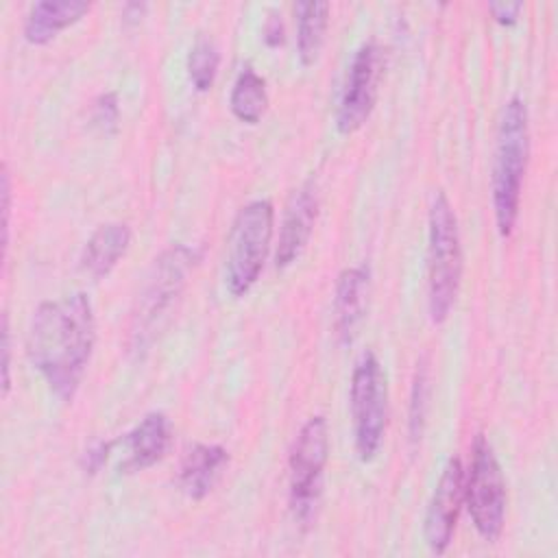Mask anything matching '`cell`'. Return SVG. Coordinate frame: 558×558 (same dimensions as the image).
Here are the masks:
<instances>
[{
    "label": "cell",
    "instance_id": "17",
    "mask_svg": "<svg viewBox=\"0 0 558 558\" xmlns=\"http://www.w3.org/2000/svg\"><path fill=\"white\" fill-rule=\"evenodd\" d=\"M329 2L307 0L294 4L296 15V54L303 65H312L325 41L329 24Z\"/></svg>",
    "mask_w": 558,
    "mask_h": 558
},
{
    "label": "cell",
    "instance_id": "13",
    "mask_svg": "<svg viewBox=\"0 0 558 558\" xmlns=\"http://www.w3.org/2000/svg\"><path fill=\"white\" fill-rule=\"evenodd\" d=\"M371 294V272L366 266H351L338 275L333 296L336 333L342 342H351L366 316Z\"/></svg>",
    "mask_w": 558,
    "mask_h": 558
},
{
    "label": "cell",
    "instance_id": "19",
    "mask_svg": "<svg viewBox=\"0 0 558 558\" xmlns=\"http://www.w3.org/2000/svg\"><path fill=\"white\" fill-rule=\"evenodd\" d=\"M220 63V52L216 44L207 37H198L187 54V74L196 92H207L214 85Z\"/></svg>",
    "mask_w": 558,
    "mask_h": 558
},
{
    "label": "cell",
    "instance_id": "3",
    "mask_svg": "<svg viewBox=\"0 0 558 558\" xmlns=\"http://www.w3.org/2000/svg\"><path fill=\"white\" fill-rule=\"evenodd\" d=\"M194 262L196 253L185 244H172L155 259L133 310L129 333L133 351H146L159 336L187 283V275Z\"/></svg>",
    "mask_w": 558,
    "mask_h": 558
},
{
    "label": "cell",
    "instance_id": "7",
    "mask_svg": "<svg viewBox=\"0 0 558 558\" xmlns=\"http://www.w3.org/2000/svg\"><path fill=\"white\" fill-rule=\"evenodd\" d=\"M329 460V429L323 414H316L299 429L290 460V510L299 525H310L323 490V475Z\"/></svg>",
    "mask_w": 558,
    "mask_h": 558
},
{
    "label": "cell",
    "instance_id": "2",
    "mask_svg": "<svg viewBox=\"0 0 558 558\" xmlns=\"http://www.w3.org/2000/svg\"><path fill=\"white\" fill-rule=\"evenodd\" d=\"M530 157L527 107L521 96H512L501 111L493 161V209L501 238H508L519 216L521 185Z\"/></svg>",
    "mask_w": 558,
    "mask_h": 558
},
{
    "label": "cell",
    "instance_id": "14",
    "mask_svg": "<svg viewBox=\"0 0 558 558\" xmlns=\"http://www.w3.org/2000/svg\"><path fill=\"white\" fill-rule=\"evenodd\" d=\"M229 453L220 445H194L183 456L179 469V486L190 499H203L218 482Z\"/></svg>",
    "mask_w": 558,
    "mask_h": 558
},
{
    "label": "cell",
    "instance_id": "11",
    "mask_svg": "<svg viewBox=\"0 0 558 558\" xmlns=\"http://www.w3.org/2000/svg\"><path fill=\"white\" fill-rule=\"evenodd\" d=\"M316 214H318L316 187L312 181H305L299 190L292 192L283 211L279 242L275 251V266L279 270L292 266L301 257L314 231Z\"/></svg>",
    "mask_w": 558,
    "mask_h": 558
},
{
    "label": "cell",
    "instance_id": "5",
    "mask_svg": "<svg viewBox=\"0 0 558 558\" xmlns=\"http://www.w3.org/2000/svg\"><path fill=\"white\" fill-rule=\"evenodd\" d=\"M275 209L266 198L246 203L231 227L225 262V286L231 296H244L262 275L270 240Z\"/></svg>",
    "mask_w": 558,
    "mask_h": 558
},
{
    "label": "cell",
    "instance_id": "8",
    "mask_svg": "<svg viewBox=\"0 0 558 558\" xmlns=\"http://www.w3.org/2000/svg\"><path fill=\"white\" fill-rule=\"evenodd\" d=\"M464 504L477 534L495 543L506 521V480L493 445L477 434L471 449V462L464 471Z\"/></svg>",
    "mask_w": 558,
    "mask_h": 558
},
{
    "label": "cell",
    "instance_id": "24",
    "mask_svg": "<svg viewBox=\"0 0 558 558\" xmlns=\"http://www.w3.org/2000/svg\"><path fill=\"white\" fill-rule=\"evenodd\" d=\"M281 39H283L281 20H279L277 15H270V20H268V24H266V41H268L270 46H277V44H281Z\"/></svg>",
    "mask_w": 558,
    "mask_h": 558
},
{
    "label": "cell",
    "instance_id": "15",
    "mask_svg": "<svg viewBox=\"0 0 558 558\" xmlns=\"http://www.w3.org/2000/svg\"><path fill=\"white\" fill-rule=\"evenodd\" d=\"M89 11L83 0H44L31 7L24 20V37L31 44H48L59 31L78 22Z\"/></svg>",
    "mask_w": 558,
    "mask_h": 558
},
{
    "label": "cell",
    "instance_id": "12",
    "mask_svg": "<svg viewBox=\"0 0 558 558\" xmlns=\"http://www.w3.org/2000/svg\"><path fill=\"white\" fill-rule=\"evenodd\" d=\"M172 429L170 421L163 412L146 414L129 434L118 440L124 451V460L120 462L122 473L144 471L157 464L170 449Z\"/></svg>",
    "mask_w": 558,
    "mask_h": 558
},
{
    "label": "cell",
    "instance_id": "4",
    "mask_svg": "<svg viewBox=\"0 0 558 558\" xmlns=\"http://www.w3.org/2000/svg\"><path fill=\"white\" fill-rule=\"evenodd\" d=\"M427 225V310L432 323H442L453 307L462 277L458 218L442 192L432 201Z\"/></svg>",
    "mask_w": 558,
    "mask_h": 558
},
{
    "label": "cell",
    "instance_id": "16",
    "mask_svg": "<svg viewBox=\"0 0 558 558\" xmlns=\"http://www.w3.org/2000/svg\"><path fill=\"white\" fill-rule=\"evenodd\" d=\"M129 244H131V229L124 222L100 225L83 248V255H81L83 270L94 279L109 275L113 266L120 262V257L126 253Z\"/></svg>",
    "mask_w": 558,
    "mask_h": 558
},
{
    "label": "cell",
    "instance_id": "21",
    "mask_svg": "<svg viewBox=\"0 0 558 558\" xmlns=\"http://www.w3.org/2000/svg\"><path fill=\"white\" fill-rule=\"evenodd\" d=\"M92 122L100 124L102 129H107V126L116 129V122H118V98H116V94L109 92V94L98 96V100L94 102Z\"/></svg>",
    "mask_w": 558,
    "mask_h": 558
},
{
    "label": "cell",
    "instance_id": "18",
    "mask_svg": "<svg viewBox=\"0 0 558 558\" xmlns=\"http://www.w3.org/2000/svg\"><path fill=\"white\" fill-rule=\"evenodd\" d=\"M229 107L240 122L257 124L262 120L268 107V92H266V81L251 65H246L238 74L229 96Z\"/></svg>",
    "mask_w": 558,
    "mask_h": 558
},
{
    "label": "cell",
    "instance_id": "1",
    "mask_svg": "<svg viewBox=\"0 0 558 558\" xmlns=\"http://www.w3.org/2000/svg\"><path fill=\"white\" fill-rule=\"evenodd\" d=\"M96 342V320L87 294L44 301L31 318L26 353L50 390L72 401Z\"/></svg>",
    "mask_w": 558,
    "mask_h": 558
},
{
    "label": "cell",
    "instance_id": "6",
    "mask_svg": "<svg viewBox=\"0 0 558 558\" xmlns=\"http://www.w3.org/2000/svg\"><path fill=\"white\" fill-rule=\"evenodd\" d=\"M351 418L355 453L362 462H371L384 440L388 421V384L375 353L366 351L351 373Z\"/></svg>",
    "mask_w": 558,
    "mask_h": 558
},
{
    "label": "cell",
    "instance_id": "10",
    "mask_svg": "<svg viewBox=\"0 0 558 558\" xmlns=\"http://www.w3.org/2000/svg\"><path fill=\"white\" fill-rule=\"evenodd\" d=\"M464 506V469L458 458H449L429 499L423 534L434 554H445Z\"/></svg>",
    "mask_w": 558,
    "mask_h": 558
},
{
    "label": "cell",
    "instance_id": "23",
    "mask_svg": "<svg viewBox=\"0 0 558 558\" xmlns=\"http://www.w3.org/2000/svg\"><path fill=\"white\" fill-rule=\"evenodd\" d=\"M523 9L521 2H490L488 4V11L493 13V17L499 22V24H514L517 17H519V11Z\"/></svg>",
    "mask_w": 558,
    "mask_h": 558
},
{
    "label": "cell",
    "instance_id": "22",
    "mask_svg": "<svg viewBox=\"0 0 558 558\" xmlns=\"http://www.w3.org/2000/svg\"><path fill=\"white\" fill-rule=\"evenodd\" d=\"M11 331H9V318H2V395H9L11 388V377H9V368H11Z\"/></svg>",
    "mask_w": 558,
    "mask_h": 558
},
{
    "label": "cell",
    "instance_id": "9",
    "mask_svg": "<svg viewBox=\"0 0 558 558\" xmlns=\"http://www.w3.org/2000/svg\"><path fill=\"white\" fill-rule=\"evenodd\" d=\"M381 70H384L381 48L375 41H364L353 52V59L347 70L344 87L340 94V102L336 111V129L340 133L349 135L368 120L377 100Z\"/></svg>",
    "mask_w": 558,
    "mask_h": 558
},
{
    "label": "cell",
    "instance_id": "20",
    "mask_svg": "<svg viewBox=\"0 0 558 558\" xmlns=\"http://www.w3.org/2000/svg\"><path fill=\"white\" fill-rule=\"evenodd\" d=\"M427 397H429V377H427V364L421 360L416 364L414 381H412V395H410V440L416 442L423 434L425 412H427Z\"/></svg>",
    "mask_w": 558,
    "mask_h": 558
}]
</instances>
